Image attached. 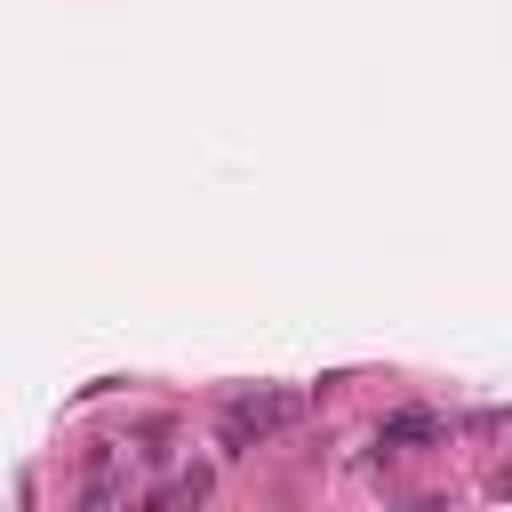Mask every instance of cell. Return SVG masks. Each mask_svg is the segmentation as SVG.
I'll return each instance as SVG.
<instances>
[{
	"label": "cell",
	"mask_w": 512,
	"mask_h": 512,
	"mask_svg": "<svg viewBox=\"0 0 512 512\" xmlns=\"http://www.w3.org/2000/svg\"><path fill=\"white\" fill-rule=\"evenodd\" d=\"M296 408H304L296 392H224V408H216V416H240L256 440H272V432H288V424H296Z\"/></svg>",
	"instance_id": "6da1fadb"
},
{
	"label": "cell",
	"mask_w": 512,
	"mask_h": 512,
	"mask_svg": "<svg viewBox=\"0 0 512 512\" xmlns=\"http://www.w3.org/2000/svg\"><path fill=\"white\" fill-rule=\"evenodd\" d=\"M448 432H456V424H440V416H432V408H416V400L376 416V448H440Z\"/></svg>",
	"instance_id": "7a4b0ae2"
},
{
	"label": "cell",
	"mask_w": 512,
	"mask_h": 512,
	"mask_svg": "<svg viewBox=\"0 0 512 512\" xmlns=\"http://www.w3.org/2000/svg\"><path fill=\"white\" fill-rule=\"evenodd\" d=\"M168 440H176V424H168V416H144V424H136V456H144V472H160V464L176 456Z\"/></svg>",
	"instance_id": "3957f363"
},
{
	"label": "cell",
	"mask_w": 512,
	"mask_h": 512,
	"mask_svg": "<svg viewBox=\"0 0 512 512\" xmlns=\"http://www.w3.org/2000/svg\"><path fill=\"white\" fill-rule=\"evenodd\" d=\"M176 496H184V504H208V496H216V464H184V472H176Z\"/></svg>",
	"instance_id": "277c9868"
},
{
	"label": "cell",
	"mask_w": 512,
	"mask_h": 512,
	"mask_svg": "<svg viewBox=\"0 0 512 512\" xmlns=\"http://www.w3.org/2000/svg\"><path fill=\"white\" fill-rule=\"evenodd\" d=\"M456 432H472V440H496V432H512V408H472Z\"/></svg>",
	"instance_id": "5b68a950"
}]
</instances>
